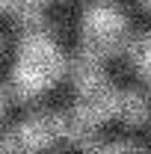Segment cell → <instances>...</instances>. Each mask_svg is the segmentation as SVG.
Returning a JSON list of instances; mask_svg holds the SVG:
<instances>
[{
    "label": "cell",
    "mask_w": 151,
    "mask_h": 154,
    "mask_svg": "<svg viewBox=\"0 0 151 154\" xmlns=\"http://www.w3.org/2000/svg\"><path fill=\"white\" fill-rule=\"evenodd\" d=\"M59 71H62V57L51 36H45L42 30H30L24 36L21 57L15 65V86L24 95H33V92H42Z\"/></svg>",
    "instance_id": "1"
},
{
    "label": "cell",
    "mask_w": 151,
    "mask_h": 154,
    "mask_svg": "<svg viewBox=\"0 0 151 154\" xmlns=\"http://www.w3.org/2000/svg\"><path fill=\"white\" fill-rule=\"evenodd\" d=\"M139 3H142V6H145V9H151V0H139Z\"/></svg>",
    "instance_id": "4"
},
{
    "label": "cell",
    "mask_w": 151,
    "mask_h": 154,
    "mask_svg": "<svg viewBox=\"0 0 151 154\" xmlns=\"http://www.w3.org/2000/svg\"><path fill=\"white\" fill-rule=\"evenodd\" d=\"M83 36L92 54H104L110 48H119L128 38V18L116 3L95 0L83 12Z\"/></svg>",
    "instance_id": "2"
},
{
    "label": "cell",
    "mask_w": 151,
    "mask_h": 154,
    "mask_svg": "<svg viewBox=\"0 0 151 154\" xmlns=\"http://www.w3.org/2000/svg\"><path fill=\"white\" fill-rule=\"evenodd\" d=\"M3 110H6V95L0 92V116H3Z\"/></svg>",
    "instance_id": "3"
}]
</instances>
